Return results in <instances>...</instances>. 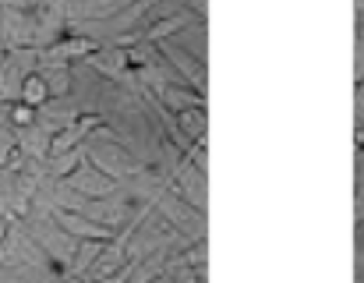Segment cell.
Here are the masks:
<instances>
[{
  "mask_svg": "<svg viewBox=\"0 0 364 283\" xmlns=\"http://www.w3.org/2000/svg\"><path fill=\"white\" fill-rule=\"evenodd\" d=\"M177 124H181V132H184V135L198 139V135H202V128H205V117H202V110H181V114H177Z\"/></svg>",
  "mask_w": 364,
  "mask_h": 283,
  "instance_id": "2",
  "label": "cell"
},
{
  "mask_svg": "<svg viewBox=\"0 0 364 283\" xmlns=\"http://www.w3.org/2000/svg\"><path fill=\"white\" fill-rule=\"evenodd\" d=\"M50 100V85H46V75H39V71H32V75H25L21 78V103H28V107H43Z\"/></svg>",
  "mask_w": 364,
  "mask_h": 283,
  "instance_id": "1",
  "label": "cell"
},
{
  "mask_svg": "<svg viewBox=\"0 0 364 283\" xmlns=\"http://www.w3.org/2000/svg\"><path fill=\"white\" fill-rule=\"evenodd\" d=\"M358 252H364V220L358 223Z\"/></svg>",
  "mask_w": 364,
  "mask_h": 283,
  "instance_id": "6",
  "label": "cell"
},
{
  "mask_svg": "<svg viewBox=\"0 0 364 283\" xmlns=\"http://www.w3.org/2000/svg\"><path fill=\"white\" fill-rule=\"evenodd\" d=\"M32 121H36V107H28V103H21V100H18V103L11 107V124H18V128H28Z\"/></svg>",
  "mask_w": 364,
  "mask_h": 283,
  "instance_id": "3",
  "label": "cell"
},
{
  "mask_svg": "<svg viewBox=\"0 0 364 283\" xmlns=\"http://www.w3.org/2000/svg\"><path fill=\"white\" fill-rule=\"evenodd\" d=\"M85 50H92V43L89 39H68V43H60V46H53V53H85Z\"/></svg>",
  "mask_w": 364,
  "mask_h": 283,
  "instance_id": "5",
  "label": "cell"
},
{
  "mask_svg": "<svg viewBox=\"0 0 364 283\" xmlns=\"http://www.w3.org/2000/svg\"><path fill=\"white\" fill-rule=\"evenodd\" d=\"M60 223L64 227H71L75 234H85V237H103L107 230H100V227H89L85 220H75V216H68V213H60Z\"/></svg>",
  "mask_w": 364,
  "mask_h": 283,
  "instance_id": "4",
  "label": "cell"
}]
</instances>
